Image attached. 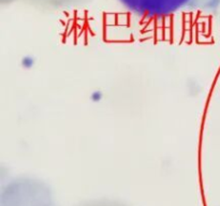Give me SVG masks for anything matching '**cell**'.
<instances>
[{
    "label": "cell",
    "mask_w": 220,
    "mask_h": 206,
    "mask_svg": "<svg viewBox=\"0 0 220 206\" xmlns=\"http://www.w3.org/2000/svg\"><path fill=\"white\" fill-rule=\"evenodd\" d=\"M131 12L146 19H161L189 6L197 0H119Z\"/></svg>",
    "instance_id": "6da1fadb"
}]
</instances>
